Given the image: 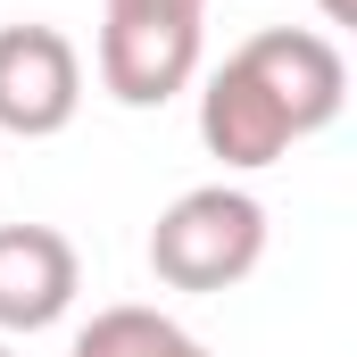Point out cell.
<instances>
[{
	"label": "cell",
	"instance_id": "6",
	"mask_svg": "<svg viewBox=\"0 0 357 357\" xmlns=\"http://www.w3.org/2000/svg\"><path fill=\"white\" fill-rule=\"evenodd\" d=\"M199 142H208V158H225L233 175H258V167H274L299 133L282 125V108L258 91V75H250L241 59H225V67L199 84Z\"/></svg>",
	"mask_w": 357,
	"mask_h": 357
},
{
	"label": "cell",
	"instance_id": "2",
	"mask_svg": "<svg viewBox=\"0 0 357 357\" xmlns=\"http://www.w3.org/2000/svg\"><path fill=\"white\" fill-rule=\"evenodd\" d=\"M199 75V17L183 8H108L100 17V84L125 108H167Z\"/></svg>",
	"mask_w": 357,
	"mask_h": 357
},
{
	"label": "cell",
	"instance_id": "9",
	"mask_svg": "<svg viewBox=\"0 0 357 357\" xmlns=\"http://www.w3.org/2000/svg\"><path fill=\"white\" fill-rule=\"evenodd\" d=\"M324 8V25H357V0H316Z\"/></svg>",
	"mask_w": 357,
	"mask_h": 357
},
{
	"label": "cell",
	"instance_id": "4",
	"mask_svg": "<svg viewBox=\"0 0 357 357\" xmlns=\"http://www.w3.org/2000/svg\"><path fill=\"white\" fill-rule=\"evenodd\" d=\"M233 59L258 75V91L282 108V125H291L299 142H307V133H324V125L341 116V100H349L341 42H333V33H316V25H266V33H250Z\"/></svg>",
	"mask_w": 357,
	"mask_h": 357
},
{
	"label": "cell",
	"instance_id": "1",
	"mask_svg": "<svg viewBox=\"0 0 357 357\" xmlns=\"http://www.w3.org/2000/svg\"><path fill=\"white\" fill-rule=\"evenodd\" d=\"M266 258V208L233 183H199L158 208L150 225V274L167 291H233Z\"/></svg>",
	"mask_w": 357,
	"mask_h": 357
},
{
	"label": "cell",
	"instance_id": "8",
	"mask_svg": "<svg viewBox=\"0 0 357 357\" xmlns=\"http://www.w3.org/2000/svg\"><path fill=\"white\" fill-rule=\"evenodd\" d=\"M108 8H183V17H199L208 0H108Z\"/></svg>",
	"mask_w": 357,
	"mask_h": 357
},
{
	"label": "cell",
	"instance_id": "7",
	"mask_svg": "<svg viewBox=\"0 0 357 357\" xmlns=\"http://www.w3.org/2000/svg\"><path fill=\"white\" fill-rule=\"evenodd\" d=\"M67 357H208V341L183 333L175 316L125 299V307H100L84 333H75V349H67Z\"/></svg>",
	"mask_w": 357,
	"mask_h": 357
},
{
	"label": "cell",
	"instance_id": "5",
	"mask_svg": "<svg viewBox=\"0 0 357 357\" xmlns=\"http://www.w3.org/2000/svg\"><path fill=\"white\" fill-rule=\"evenodd\" d=\"M84 291V258L59 225H0V341L50 333Z\"/></svg>",
	"mask_w": 357,
	"mask_h": 357
},
{
	"label": "cell",
	"instance_id": "10",
	"mask_svg": "<svg viewBox=\"0 0 357 357\" xmlns=\"http://www.w3.org/2000/svg\"><path fill=\"white\" fill-rule=\"evenodd\" d=\"M0 357H8V341H0Z\"/></svg>",
	"mask_w": 357,
	"mask_h": 357
},
{
	"label": "cell",
	"instance_id": "3",
	"mask_svg": "<svg viewBox=\"0 0 357 357\" xmlns=\"http://www.w3.org/2000/svg\"><path fill=\"white\" fill-rule=\"evenodd\" d=\"M84 108V59L59 25H0V133L50 142Z\"/></svg>",
	"mask_w": 357,
	"mask_h": 357
}]
</instances>
